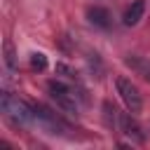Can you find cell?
<instances>
[{
	"mask_svg": "<svg viewBox=\"0 0 150 150\" xmlns=\"http://www.w3.org/2000/svg\"><path fill=\"white\" fill-rule=\"evenodd\" d=\"M0 108H2V115H5L14 127H19V124H28V122L35 120V115H33V105H28V103L21 101V98H14L9 91L2 94Z\"/></svg>",
	"mask_w": 150,
	"mask_h": 150,
	"instance_id": "1",
	"label": "cell"
},
{
	"mask_svg": "<svg viewBox=\"0 0 150 150\" xmlns=\"http://www.w3.org/2000/svg\"><path fill=\"white\" fill-rule=\"evenodd\" d=\"M47 89H49V94L56 98V103H59L63 110L77 112V94L73 91V87H68V84L61 82V80H49V82H47Z\"/></svg>",
	"mask_w": 150,
	"mask_h": 150,
	"instance_id": "2",
	"label": "cell"
},
{
	"mask_svg": "<svg viewBox=\"0 0 150 150\" xmlns=\"http://www.w3.org/2000/svg\"><path fill=\"white\" fill-rule=\"evenodd\" d=\"M115 87H117V94L122 96L124 105L129 108V112H141V108H143V98H141L138 87H136L129 77H117V80H115Z\"/></svg>",
	"mask_w": 150,
	"mask_h": 150,
	"instance_id": "3",
	"label": "cell"
},
{
	"mask_svg": "<svg viewBox=\"0 0 150 150\" xmlns=\"http://www.w3.org/2000/svg\"><path fill=\"white\" fill-rule=\"evenodd\" d=\"M33 115H35V122L42 127V129H47L49 134H61L63 131V122L56 117V112H52L47 105H42V103H35L33 105Z\"/></svg>",
	"mask_w": 150,
	"mask_h": 150,
	"instance_id": "4",
	"label": "cell"
},
{
	"mask_svg": "<svg viewBox=\"0 0 150 150\" xmlns=\"http://www.w3.org/2000/svg\"><path fill=\"white\" fill-rule=\"evenodd\" d=\"M124 63H127L136 75H141L143 80L150 82V59H145V56H127Z\"/></svg>",
	"mask_w": 150,
	"mask_h": 150,
	"instance_id": "5",
	"label": "cell"
},
{
	"mask_svg": "<svg viewBox=\"0 0 150 150\" xmlns=\"http://www.w3.org/2000/svg\"><path fill=\"white\" fill-rule=\"evenodd\" d=\"M143 12H145V0H134L129 7H127V12H124V16H122V21H124V26H136L138 21H141V16H143Z\"/></svg>",
	"mask_w": 150,
	"mask_h": 150,
	"instance_id": "6",
	"label": "cell"
},
{
	"mask_svg": "<svg viewBox=\"0 0 150 150\" xmlns=\"http://www.w3.org/2000/svg\"><path fill=\"white\" fill-rule=\"evenodd\" d=\"M120 127H122V131L127 134V136H131V138H136V141H143V134H141V127L131 120V115H120Z\"/></svg>",
	"mask_w": 150,
	"mask_h": 150,
	"instance_id": "7",
	"label": "cell"
},
{
	"mask_svg": "<svg viewBox=\"0 0 150 150\" xmlns=\"http://www.w3.org/2000/svg\"><path fill=\"white\" fill-rule=\"evenodd\" d=\"M87 16H89V21H91L94 26H98V28H108V23H110V14H108V9H103V7H89Z\"/></svg>",
	"mask_w": 150,
	"mask_h": 150,
	"instance_id": "8",
	"label": "cell"
},
{
	"mask_svg": "<svg viewBox=\"0 0 150 150\" xmlns=\"http://www.w3.org/2000/svg\"><path fill=\"white\" fill-rule=\"evenodd\" d=\"M30 66H33L35 70H45V68H47V56H45L42 52L30 54Z\"/></svg>",
	"mask_w": 150,
	"mask_h": 150,
	"instance_id": "9",
	"label": "cell"
},
{
	"mask_svg": "<svg viewBox=\"0 0 150 150\" xmlns=\"http://www.w3.org/2000/svg\"><path fill=\"white\" fill-rule=\"evenodd\" d=\"M5 63H7V68H14V63H16V59H14V47H12L9 40H5Z\"/></svg>",
	"mask_w": 150,
	"mask_h": 150,
	"instance_id": "10",
	"label": "cell"
},
{
	"mask_svg": "<svg viewBox=\"0 0 150 150\" xmlns=\"http://www.w3.org/2000/svg\"><path fill=\"white\" fill-rule=\"evenodd\" d=\"M56 73H61V75H66L68 80H75V70H73V68H68L66 63H56Z\"/></svg>",
	"mask_w": 150,
	"mask_h": 150,
	"instance_id": "11",
	"label": "cell"
}]
</instances>
